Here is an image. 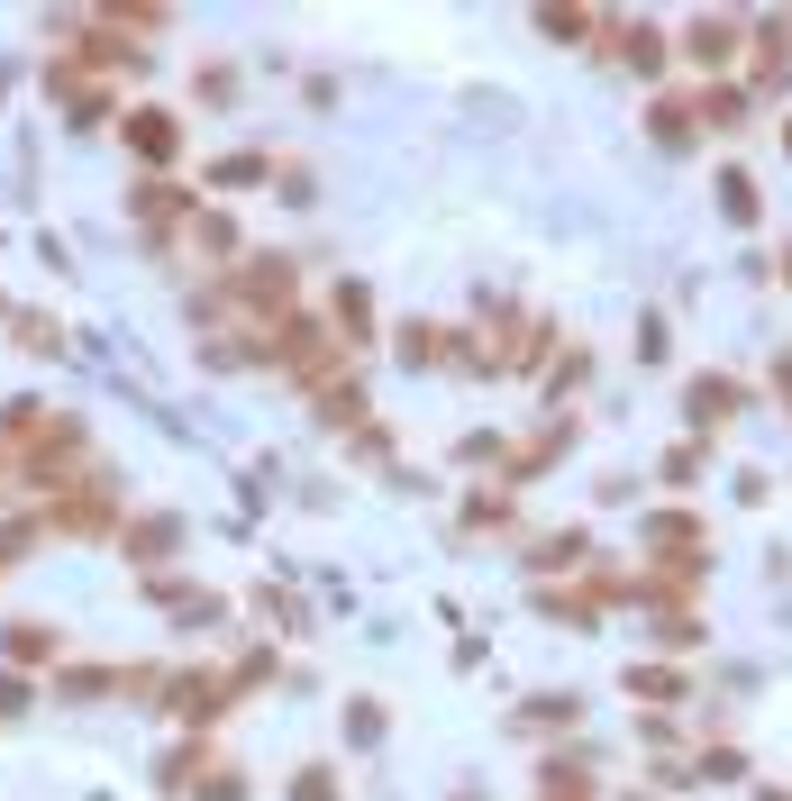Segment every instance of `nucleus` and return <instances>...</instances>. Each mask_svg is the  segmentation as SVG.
<instances>
[{"instance_id": "f257e3e1", "label": "nucleus", "mask_w": 792, "mask_h": 801, "mask_svg": "<svg viewBox=\"0 0 792 801\" xmlns=\"http://www.w3.org/2000/svg\"><path fill=\"white\" fill-rule=\"evenodd\" d=\"M693 56H702V64H729V56H738V28H729V19H702V28H693Z\"/></svg>"}, {"instance_id": "f03ea898", "label": "nucleus", "mask_w": 792, "mask_h": 801, "mask_svg": "<svg viewBox=\"0 0 792 801\" xmlns=\"http://www.w3.org/2000/svg\"><path fill=\"white\" fill-rule=\"evenodd\" d=\"M693 410H702V420H720V410H738V383H720V374H710V383H693Z\"/></svg>"}, {"instance_id": "7ed1b4c3", "label": "nucleus", "mask_w": 792, "mask_h": 801, "mask_svg": "<svg viewBox=\"0 0 792 801\" xmlns=\"http://www.w3.org/2000/svg\"><path fill=\"white\" fill-rule=\"evenodd\" d=\"M127 137H137V155H173V119H127Z\"/></svg>"}, {"instance_id": "20e7f679", "label": "nucleus", "mask_w": 792, "mask_h": 801, "mask_svg": "<svg viewBox=\"0 0 792 801\" xmlns=\"http://www.w3.org/2000/svg\"><path fill=\"white\" fill-rule=\"evenodd\" d=\"M292 801H338V784H328V774H301V792Z\"/></svg>"}]
</instances>
